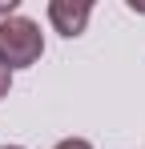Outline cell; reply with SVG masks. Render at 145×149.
I'll list each match as a JSON object with an SVG mask.
<instances>
[{"instance_id":"cell-1","label":"cell","mask_w":145,"mask_h":149,"mask_svg":"<svg viewBox=\"0 0 145 149\" xmlns=\"http://www.w3.org/2000/svg\"><path fill=\"white\" fill-rule=\"evenodd\" d=\"M40 52H45V32H40L36 20H28V16H8V20H0V61H4L8 69H28V65H36Z\"/></svg>"},{"instance_id":"cell-2","label":"cell","mask_w":145,"mask_h":149,"mask_svg":"<svg viewBox=\"0 0 145 149\" xmlns=\"http://www.w3.org/2000/svg\"><path fill=\"white\" fill-rule=\"evenodd\" d=\"M89 16H93V4H85V0H52V4H48V20H52V28H56L61 36H69V40L85 32Z\"/></svg>"},{"instance_id":"cell-3","label":"cell","mask_w":145,"mask_h":149,"mask_svg":"<svg viewBox=\"0 0 145 149\" xmlns=\"http://www.w3.org/2000/svg\"><path fill=\"white\" fill-rule=\"evenodd\" d=\"M8 89H12V69L0 61V97H8Z\"/></svg>"},{"instance_id":"cell-4","label":"cell","mask_w":145,"mask_h":149,"mask_svg":"<svg viewBox=\"0 0 145 149\" xmlns=\"http://www.w3.org/2000/svg\"><path fill=\"white\" fill-rule=\"evenodd\" d=\"M52 149H93V145H89L85 137H65L61 145H52Z\"/></svg>"},{"instance_id":"cell-5","label":"cell","mask_w":145,"mask_h":149,"mask_svg":"<svg viewBox=\"0 0 145 149\" xmlns=\"http://www.w3.org/2000/svg\"><path fill=\"white\" fill-rule=\"evenodd\" d=\"M16 4H20V0H8V4H0V16H4V20H8V16H12V12H16Z\"/></svg>"},{"instance_id":"cell-6","label":"cell","mask_w":145,"mask_h":149,"mask_svg":"<svg viewBox=\"0 0 145 149\" xmlns=\"http://www.w3.org/2000/svg\"><path fill=\"white\" fill-rule=\"evenodd\" d=\"M0 149H24V145H0Z\"/></svg>"}]
</instances>
